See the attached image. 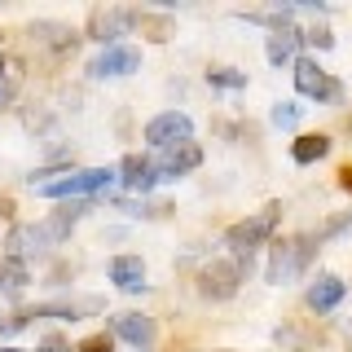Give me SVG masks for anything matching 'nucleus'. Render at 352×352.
I'll use <instances>...</instances> for the list:
<instances>
[{
    "label": "nucleus",
    "mask_w": 352,
    "mask_h": 352,
    "mask_svg": "<svg viewBox=\"0 0 352 352\" xmlns=\"http://www.w3.org/2000/svg\"><path fill=\"white\" fill-rule=\"evenodd\" d=\"M308 256H313V242H308V238L282 242V247L273 251V260H269V282H273V286L295 282V278L308 269Z\"/></svg>",
    "instance_id": "7ed1b4c3"
},
{
    "label": "nucleus",
    "mask_w": 352,
    "mask_h": 352,
    "mask_svg": "<svg viewBox=\"0 0 352 352\" xmlns=\"http://www.w3.org/2000/svg\"><path fill=\"white\" fill-rule=\"evenodd\" d=\"M5 247H9V260H27V256H36V251L49 247V238H44V229H36V225H18Z\"/></svg>",
    "instance_id": "f8f14e48"
},
{
    "label": "nucleus",
    "mask_w": 352,
    "mask_h": 352,
    "mask_svg": "<svg viewBox=\"0 0 352 352\" xmlns=\"http://www.w3.org/2000/svg\"><path fill=\"white\" fill-rule=\"evenodd\" d=\"M110 326H115V335H119V339H128V344L137 348V352H146V348L154 344V322H150L146 313H119Z\"/></svg>",
    "instance_id": "1a4fd4ad"
},
{
    "label": "nucleus",
    "mask_w": 352,
    "mask_h": 352,
    "mask_svg": "<svg viewBox=\"0 0 352 352\" xmlns=\"http://www.w3.org/2000/svg\"><path fill=\"white\" fill-rule=\"evenodd\" d=\"M128 22H132V14H119V9L106 14V9H97V14H93V40H115Z\"/></svg>",
    "instance_id": "a211bd4d"
},
{
    "label": "nucleus",
    "mask_w": 352,
    "mask_h": 352,
    "mask_svg": "<svg viewBox=\"0 0 352 352\" xmlns=\"http://www.w3.org/2000/svg\"><path fill=\"white\" fill-rule=\"evenodd\" d=\"M339 300H344V282L330 278V273L308 286V308H313V313H330V308H335Z\"/></svg>",
    "instance_id": "ddd939ff"
},
{
    "label": "nucleus",
    "mask_w": 352,
    "mask_h": 352,
    "mask_svg": "<svg viewBox=\"0 0 352 352\" xmlns=\"http://www.w3.org/2000/svg\"><path fill=\"white\" fill-rule=\"evenodd\" d=\"M269 119H273V128H295V124H300V106H291V102H278Z\"/></svg>",
    "instance_id": "aec40b11"
},
{
    "label": "nucleus",
    "mask_w": 352,
    "mask_h": 352,
    "mask_svg": "<svg viewBox=\"0 0 352 352\" xmlns=\"http://www.w3.org/2000/svg\"><path fill=\"white\" fill-rule=\"evenodd\" d=\"M137 22L150 31V40H168L172 36V22L168 18H150V14H137Z\"/></svg>",
    "instance_id": "412c9836"
},
{
    "label": "nucleus",
    "mask_w": 352,
    "mask_h": 352,
    "mask_svg": "<svg viewBox=\"0 0 352 352\" xmlns=\"http://www.w3.org/2000/svg\"><path fill=\"white\" fill-rule=\"evenodd\" d=\"M198 163H203V150H198L194 141H181V146L159 150V159H154V176H159V181H172V176L194 172Z\"/></svg>",
    "instance_id": "6e6552de"
},
{
    "label": "nucleus",
    "mask_w": 352,
    "mask_h": 352,
    "mask_svg": "<svg viewBox=\"0 0 352 352\" xmlns=\"http://www.w3.org/2000/svg\"><path fill=\"white\" fill-rule=\"evenodd\" d=\"M88 71H93L97 80H115V75H132V71H141V53L132 49V44H106V49L97 53L93 62H88Z\"/></svg>",
    "instance_id": "423d86ee"
},
{
    "label": "nucleus",
    "mask_w": 352,
    "mask_h": 352,
    "mask_svg": "<svg viewBox=\"0 0 352 352\" xmlns=\"http://www.w3.org/2000/svg\"><path fill=\"white\" fill-rule=\"evenodd\" d=\"M119 172H124V185L132 194H146L159 185V176H154V163L150 159H141V154H128L124 163H119Z\"/></svg>",
    "instance_id": "9b49d317"
},
{
    "label": "nucleus",
    "mask_w": 352,
    "mask_h": 352,
    "mask_svg": "<svg viewBox=\"0 0 352 352\" xmlns=\"http://www.w3.org/2000/svg\"><path fill=\"white\" fill-rule=\"evenodd\" d=\"M110 282L119 291H146V264H141V256H115L110 260Z\"/></svg>",
    "instance_id": "9d476101"
},
{
    "label": "nucleus",
    "mask_w": 352,
    "mask_h": 352,
    "mask_svg": "<svg viewBox=\"0 0 352 352\" xmlns=\"http://www.w3.org/2000/svg\"><path fill=\"white\" fill-rule=\"evenodd\" d=\"M80 352H110V339L106 335H93V339H84Z\"/></svg>",
    "instance_id": "b1692460"
},
{
    "label": "nucleus",
    "mask_w": 352,
    "mask_h": 352,
    "mask_svg": "<svg viewBox=\"0 0 352 352\" xmlns=\"http://www.w3.org/2000/svg\"><path fill=\"white\" fill-rule=\"evenodd\" d=\"M31 40L44 44V49H71V44H75V31L62 27V22H31Z\"/></svg>",
    "instance_id": "dca6fc26"
},
{
    "label": "nucleus",
    "mask_w": 352,
    "mask_h": 352,
    "mask_svg": "<svg viewBox=\"0 0 352 352\" xmlns=\"http://www.w3.org/2000/svg\"><path fill=\"white\" fill-rule=\"evenodd\" d=\"M84 212H88V203H66L62 212H53V216L40 225V229H44V238H49V242H62V238L75 229V220H80Z\"/></svg>",
    "instance_id": "2eb2a0df"
},
{
    "label": "nucleus",
    "mask_w": 352,
    "mask_h": 352,
    "mask_svg": "<svg viewBox=\"0 0 352 352\" xmlns=\"http://www.w3.org/2000/svg\"><path fill=\"white\" fill-rule=\"evenodd\" d=\"M300 40H304V36L291 27V22H286V27H278V31L269 36V44H264V53H269V62H273V66H282V62H291V58H295Z\"/></svg>",
    "instance_id": "4468645a"
},
{
    "label": "nucleus",
    "mask_w": 352,
    "mask_h": 352,
    "mask_svg": "<svg viewBox=\"0 0 352 352\" xmlns=\"http://www.w3.org/2000/svg\"><path fill=\"white\" fill-rule=\"evenodd\" d=\"M190 115H181V110H163V115H154L146 124V141L154 150H168V146H181V141H190Z\"/></svg>",
    "instance_id": "39448f33"
},
{
    "label": "nucleus",
    "mask_w": 352,
    "mask_h": 352,
    "mask_svg": "<svg viewBox=\"0 0 352 352\" xmlns=\"http://www.w3.org/2000/svg\"><path fill=\"white\" fill-rule=\"evenodd\" d=\"M207 80H212L216 88H242V84H247V75H242V71H229V66H225V71H207Z\"/></svg>",
    "instance_id": "4be33fe9"
},
{
    "label": "nucleus",
    "mask_w": 352,
    "mask_h": 352,
    "mask_svg": "<svg viewBox=\"0 0 352 352\" xmlns=\"http://www.w3.org/2000/svg\"><path fill=\"white\" fill-rule=\"evenodd\" d=\"M295 88H300V97H313V102H335L339 97V80H330L313 58L295 62Z\"/></svg>",
    "instance_id": "0eeeda50"
},
{
    "label": "nucleus",
    "mask_w": 352,
    "mask_h": 352,
    "mask_svg": "<svg viewBox=\"0 0 352 352\" xmlns=\"http://www.w3.org/2000/svg\"><path fill=\"white\" fill-rule=\"evenodd\" d=\"M0 286H5V295H22V286H27V264L22 260H0Z\"/></svg>",
    "instance_id": "6ab92c4d"
},
{
    "label": "nucleus",
    "mask_w": 352,
    "mask_h": 352,
    "mask_svg": "<svg viewBox=\"0 0 352 352\" xmlns=\"http://www.w3.org/2000/svg\"><path fill=\"white\" fill-rule=\"evenodd\" d=\"M119 172L110 168H84V172H36L31 176V190L44 194V198H71V194H97V190H110Z\"/></svg>",
    "instance_id": "f257e3e1"
},
{
    "label": "nucleus",
    "mask_w": 352,
    "mask_h": 352,
    "mask_svg": "<svg viewBox=\"0 0 352 352\" xmlns=\"http://www.w3.org/2000/svg\"><path fill=\"white\" fill-rule=\"evenodd\" d=\"M326 154H330V137H326V132H304V137L291 146L295 163H317V159H326Z\"/></svg>",
    "instance_id": "f3484780"
},
{
    "label": "nucleus",
    "mask_w": 352,
    "mask_h": 352,
    "mask_svg": "<svg viewBox=\"0 0 352 352\" xmlns=\"http://www.w3.org/2000/svg\"><path fill=\"white\" fill-rule=\"evenodd\" d=\"M304 40L313 44V49H330V44H335V36H330L326 27H313V31H304Z\"/></svg>",
    "instance_id": "5701e85b"
},
{
    "label": "nucleus",
    "mask_w": 352,
    "mask_h": 352,
    "mask_svg": "<svg viewBox=\"0 0 352 352\" xmlns=\"http://www.w3.org/2000/svg\"><path fill=\"white\" fill-rule=\"evenodd\" d=\"M278 220H282V207H278V203H269L264 212L247 216L242 225H234V229H229V234H225V242H229V247L238 251V256H251V251H256L260 242L269 238L273 229H278Z\"/></svg>",
    "instance_id": "f03ea898"
},
{
    "label": "nucleus",
    "mask_w": 352,
    "mask_h": 352,
    "mask_svg": "<svg viewBox=\"0 0 352 352\" xmlns=\"http://www.w3.org/2000/svg\"><path fill=\"white\" fill-rule=\"evenodd\" d=\"M0 352H18V348H0Z\"/></svg>",
    "instance_id": "cd10ccee"
},
{
    "label": "nucleus",
    "mask_w": 352,
    "mask_h": 352,
    "mask_svg": "<svg viewBox=\"0 0 352 352\" xmlns=\"http://www.w3.org/2000/svg\"><path fill=\"white\" fill-rule=\"evenodd\" d=\"M339 185H344V190L352 194V168H344V172H339Z\"/></svg>",
    "instance_id": "393cba45"
},
{
    "label": "nucleus",
    "mask_w": 352,
    "mask_h": 352,
    "mask_svg": "<svg viewBox=\"0 0 352 352\" xmlns=\"http://www.w3.org/2000/svg\"><path fill=\"white\" fill-rule=\"evenodd\" d=\"M238 282H242V269L229 264V260H212L203 273H198V291H203L207 300H234Z\"/></svg>",
    "instance_id": "20e7f679"
},
{
    "label": "nucleus",
    "mask_w": 352,
    "mask_h": 352,
    "mask_svg": "<svg viewBox=\"0 0 352 352\" xmlns=\"http://www.w3.org/2000/svg\"><path fill=\"white\" fill-rule=\"evenodd\" d=\"M9 102V84H0V106H5Z\"/></svg>",
    "instance_id": "bb28decb"
},
{
    "label": "nucleus",
    "mask_w": 352,
    "mask_h": 352,
    "mask_svg": "<svg viewBox=\"0 0 352 352\" xmlns=\"http://www.w3.org/2000/svg\"><path fill=\"white\" fill-rule=\"evenodd\" d=\"M40 352H71V348H66V344H58V339H49V344H44Z\"/></svg>",
    "instance_id": "a878e982"
}]
</instances>
